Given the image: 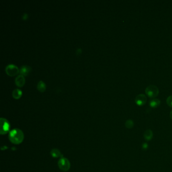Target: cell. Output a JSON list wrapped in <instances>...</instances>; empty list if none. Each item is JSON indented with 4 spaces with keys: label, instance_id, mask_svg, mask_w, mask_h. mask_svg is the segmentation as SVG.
Here are the masks:
<instances>
[{
    "label": "cell",
    "instance_id": "e0dca14e",
    "mask_svg": "<svg viewBox=\"0 0 172 172\" xmlns=\"http://www.w3.org/2000/svg\"><path fill=\"white\" fill-rule=\"evenodd\" d=\"M28 18V15L26 13H24L22 16V18L24 20H26Z\"/></svg>",
    "mask_w": 172,
    "mask_h": 172
},
{
    "label": "cell",
    "instance_id": "8992f818",
    "mask_svg": "<svg viewBox=\"0 0 172 172\" xmlns=\"http://www.w3.org/2000/svg\"><path fill=\"white\" fill-rule=\"evenodd\" d=\"M146 102L147 97L144 94H139L135 97V103L138 106H143L146 103Z\"/></svg>",
    "mask_w": 172,
    "mask_h": 172
},
{
    "label": "cell",
    "instance_id": "5b68a950",
    "mask_svg": "<svg viewBox=\"0 0 172 172\" xmlns=\"http://www.w3.org/2000/svg\"><path fill=\"white\" fill-rule=\"evenodd\" d=\"M10 129V124L9 122L4 118H1V134H7Z\"/></svg>",
    "mask_w": 172,
    "mask_h": 172
},
{
    "label": "cell",
    "instance_id": "7c38bea8",
    "mask_svg": "<svg viewBox=\"0 0 172 172\" xmlns=\"http://www.w3.org/2000/svg\"><path fill=\"white\" fill-rule=\"evenodd\" d=\"M51 154L52 156L54 158H57L62 156L60 151L57 149H54L52 150V151H51Z\"/></svg>",
    "mask_w": 172,
    "mask_h": 172
},
{
    "label": "cell",
    "instance_id": "52a82bcc",
    "mask_svg": "<svg viewBox=\"0 0 172 172\" xmlns=\"http://www.w3.org/2000/svg\"><path fill=\"white\" fill-rule=\"evenodd\" d=\"M31 69L30 66L27 65H23L20 68L19 72L20 74L23 76L27 75L31 71Z\"/></svg>",
    "mask_w": 172,
    "mask_h": 172
},
{
    "label": "cell",
    "instance_id": "ac0fdd59",
    "mask_svg": "<svg viewBox=\"0 0 172 172\" xmlns=\"http://www.w3.org/2000/svg\"><path fill=\"white\" fill-rule=\"evenodd\" d=\"M81 52V50L80 48H78L77 50V54H80Z\"/></svg>",
    "mask_w": 172,
    "mask_h": 172
},
{
    "label": "cell",
    "instance_id": "2e32d148",
    "mask_svg": "<svg viewBox=\"0 0 172 172\" xmlns=\"http://www.w3.org/2000/svg\"><path fill=\"white\" fill-rule=\"evenodd\" d=\"M148 147H149V145L146 143H143V144L142 145V149L143 150H146L148 149Z\"/></svg>",
    "mask_w": 172,
    "mask_h": 172
},
{
    "label": "cell",
    "instance_id": "ba28073f",
    "mask_svg": "<svg viewBox=\"0 0 172 172\" xmlns=\"http://www.w3.org/2000/svg\"><path fill=\"white\" fill-rule=\"evenodd\" d=\"M15 84L17 86L19 87H21L25 83V78L24 76L21 74L18 75L15 78Z\"/></svg>",
    "mask_w": 172,
    "mask_h": 172
},
{
    "label": "cell",
    "instance_id": "d6986e66",
    "mask_svg": "<svg viewBox=\"0 0 172 172\" xmlns=\"http://www.w3.org/2000/svg\"><path fill=\"white\" fill-rule=\"evenodd\" d=\"M170 116L171 119L172 120V110L171 111V112H170Z\"/></svg>",
    "mask_w": 172,
    "mask_h": 172
},
{
    "label": "cell",
    "instance_id": "277c9868",
    "mask_svg": "<svg viewBox=\"0 0 172 172\" xmlns=\"http://www.w3.org/2000/svg\"><path fill=\"white\" fill-rule=\"evenodd\" d=\"M5 71L7 74L10 76H15L17 75L19 72L18 68L16 65L14 64L7 65L5 68Z\"/></svg>",
    "mask_w": 172,
    "mask_h": 172
},
{
    "label": "cell",
    "instance_id": "4fadbf2b",
    "mask_svg": "<svg viewBox=\"0 0 172 172\" xmlns=\"http://www.w3.org/2000/svg\"><path fill=\"white\" fill-rule=\"evenodd\" d=\"M37 88L40 91L43 92L45 90V88H46L45 84L43 82V81H40L38 84Z\"/></svg>",
    "mask_w": 172,
    "mask_h": 172
},
{
    "label": "cell",
    "instance_id": "3957f363",
    "mask_svg": "<svg viewBox=\"0 0 172 172\" xmlns=\"http://www.w3.org/2000/svg\"><path fill=\"white\" fill-rule=\"evenodd\" d=\"M58 166L59 169L64 172L68 171L70 168V163L69 161L65 157L61 158L58 161Z\"/></svg>",
    "mask_w": 172,
    "mask_h": 172
},
{
    "label": "cell",
    "instance_id": "8fae6325",
    "mask_svg": "<svg viewBox=\"0 0 172 172\" xmlns=\"http://www.w3.org/2000/svg\"><path fill=\"white\" fill-rule=\"evenodd\" d=\"M22 93V92L20 89L18 88H16L14 89L12 92V96L14 99H18L21 96Z\"/></svg>",
    "mask_w": 172,
    "mask_h": 172
},
{
    "label": "cell",
    "instance_id": "5bb4252c",
    "mask_svg": "<svg viewBox=\"0 0 172 172\" xmlns=\"http://www.w3.org/2000/svg\"><path fill=\"white\" fill-rule=\"evenodd\" d=\"M125 126L127 128L131 129L134 126V122L132 120H128L125 122Z\"/></svg>",
    "mask_w": 172,
    "mask_h": 172
},
{
    "label": "cell",
    "instance_id": "30bf717a",
    "mask_svg": "<svg viewBox=\"0 0 172 172\" xmlns=\"http://www.w3.org/2000/svg\"><path fill=\"white\" fill-rule=\"evenodd\" d=\"M143 137L146 141H150L153 137L152 131L150 129L146 130L143 134Z\"/></svg>",
    "mask_w": 172,
    "mask_h": 172
},
{
    "label": "cell",
    "instance_id": "7a4b0ae2",
    "mask_svg": "<svg viewBox=\"0 0 172 172\" xmlns=\"http://www.w3.org/2000/svg\"><path fill=\"white\" fill-rule=\"evenodd\" d=\"M145 92L148 97L151 99H154L158 96L159 89L157 86L154 85H150L145 88Z\"/></svg>",
    "mask_w": 172,
    "mask_h": 172
},
{
    "label": "cell",
    "instance_id": "6da1fadb",
    "mask_svg": "<svg viewBox=\"0 0 172 172\" xmlns=\"http://www.w3.org/2000/svg\"><path fill=\"white\" fill-rule=\"evenodd\" d=\"M9 138L12 143L19 144L23 141L24 136L23 132L20 129H14L10 131Z\"/></svg>",
    "mask_w": 172,
    "mask_h": 172
},
{
    "label": "cell",
    "instance_id": "9c48e42d",
    "mask_svg": "<svg viewBox=\"0 0 172 172\" xmlns=\"http://www.w3.org/2000/svg\"><path fill=\"white\" fill-rule=\"evenodd\" d=\"M160 104L161 101L157 99H153L150 102V106L152 108H157Z\"/></svg>",
    "mask_w": 172,
    "mask_h": 172
},
{
    "label": "cell",
    "instance_id": "9a60e30c",
    "mask_svg": "<svg viewBox=\"0 0 172 172\" xmlns=\"http://www.w3.org/2000/svg\"><path fill=\"white\" fill-rule=\"evenodd\" d=\"M166 102L167 105L169 107L172 108V95H170L169 97H168L166 100Z\"/></svg>",
    "mask_w": 172,
    "mask_h": 172
}]
</instances>
